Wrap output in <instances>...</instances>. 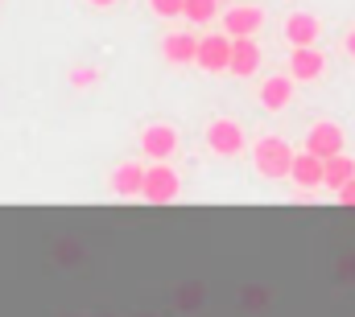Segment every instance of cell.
<instances>
[{
    "mask_svg": "<svg viewBox=\"0 0 355 317\" xmlns=\"http://www.w3.org/2000/svg\"><path fill=\"white\" fill-rule=\"evenodd\" d=\"M178 194H182L178 169H170V161H153V165L145 169V190H141V198L162 206V202H174Z\"/></svg>",
    "mask_w": 355,
    "mask_h": 317,
    "instance_id": "2",
    "label": "cell"
},
{
    "mask_svg": "<svg viewBox=\"0 0 355 317\" xmlns=\"http://www.w3.org/2000/svg\"><path fill=\"white\" fill-rule=\"evenodd\" d=\"M99 66H75L71 71V87H79V91H87V87H99Z\"/></svg>",
    "mask_w": 355,
    "mask_h": 317,
    "instance_id": "17",
    "label": "cell"
},
{
    "mask_svg": "<svg viewBox=\"0 0 355 317\" xmlns=\"http://www.w3.org/2000/svg\"><path fill=\"white\" fill-rule=\"evenodd\" d=\"M149 8H153L157 17H182L186 0H149Z\"/></svg>",
    "mask_w": 355,
    "mask_h": 317,
    "instance_id": "18",
    "label": "cell"
},
{
    "mask_svg": "<svg viewBox=\"0 0 355 317\" xmlns=\"http://www.w3.org/2000/svg\"><path fill=\"white\" fill-rule=\"evenodd\" d=\"M289 103H293V79L289 75H268L261 82V107L265 111H281Z\"/></svg>",
    "mask_w": 355,
    "mask_h": 317,
    "instance_id": "14",
    "label": "cell"
},
{
    "mask_svg": "<svg viewBox=\"0 0 355 317\" xmlns=\"http://www.w3.org/2000/svg\"><path fill=\"white\" fill-rule=\"evenodd\" d=\"M87 4H95V8H112L116 0H87Z\"/></svg>",
    "mask_w": 355,
    "mask_h": 317,
    "instance_id": "21",
    "label": "cell"
},
{
    "mask_svg": "<svg viewBox=\"0 0 355 317\" xmlns=\"http://www.w3.org/2000/svg\"><path fill=\"white\" fill-rule=\"evenodd\" d=\"M182 17H186L190 25H211V21L219 17V0H186Z\"/></svg>",
    "mask_w": 355,
    "mask_h": 317,
    "instance_id": "16",
    "label": "cell"
},
{
    "mask_svg": "<svg viewBox=\"0 0 355 317\" xmlns=\"http://www.w3.org/2000/svg\"><path fill=\"white\" fill-rule=\"evenodd\" d=\"M261 25H265V12H261L257 4H236V8H227V17H223V33H227V37H257Z\"/></svg>",
    "mask_w": 355,
    "mask_h": 317,
    "instance_id": "8",
    "label": "cell"
},
{
    "mask_svg": "<svg viewBox=\"0 0 355 317\" xmlns=\"http://www.w3.org/2000/svg\"><path fill=\"white\" fill-rule=\"evenodd\" d=\"M141 149L149 161H170L178 153V128L174 124H149L141 132Z\"/></svg>",
    "mask_w": 355,
    "mask_h": 317,
    "instance_id": "6",
    "label": "cell"
},
{
    "mask_svg": "<svg viewBox=\"0 0 355 317\" xmlns=\"http://www.w3.org/2000/svg\"><path fill=\"white\" fill-rule=\"evenodd\" d=\"M252 165H257V173L268 177V181L289 177V169H293V149H289L281 136H261L257 149H252Z\"/></svg>",
    "mask_w": 355,
    "mask_h": 317,
    "instance_id": "1",
    "label": "cell"
},
{
    "mask_svg": "<svg viewBox=\"0 0 355 317\" xmlns=\"http://www.w3.org/2000/svg\"><path fill=\"white\" fill-rule=\"evenodd\" d=\"M289 177H293V185L297 190H318L322 185V157H314V153H293V169H289Z\"/></svg>",
    "mask_w": 355,
    "mask_h": 317,
    "instance_id": "13",
    "label": "cell"
},
{
    "mask_svg": "<svg viewBox=\"0 0 355 317\" xmlns=\"http://www.w3.org/2000/svg\"><path fill=\"white\" fill-rule=\"evenodd\" d=\"M343 128L335 124V120H318L310 132H306V153H314V157H339L343 153Z\"/></svg>",
    "mask_w": 355,
    "mask_h": 317,
    "instance_id": "5",
    "label": "cell"
},
{
    "mask_svg": "<svg viewBox=\"0 0 355 317\" xmlns=\"http://www.w3.org/2000/svg\"><path fill=\"white\" fill-rule=\"evenodd\" d=\"M162 58L170 62V66H194V58H198V37L194 33H166L162 37Z\"/></svg>",
    "mask_w": 355,
    "mask_h": 317,
    "instance_id": "11",
    "label": "cell"
},
{
    "mask_svg": "<svg viewBox=\"0 0 355 317\" xmlns=\"http://www.w3.org/2000/svg\"><path fill=\"white\" fill-rule=\"evenodd\" d=\"M107 185H112L116 198H141V190H145V165H141V161H124V165H116Z\"/></svg>",
    "mask_w": 355,
    "mask_h": 317,
    "instance_id": "10",
    "label": "cell"
},
{
    "mask_svg": "<svg viewBox=\"0 0 355 317\" xmlns=\"http://www.w3.org/2000/svg\"><path fill=\"white\" fill-rule=\"evenodd\" d=\"M352 177H355V161L347 157V153H339V157H327V161H322V185H327V190H335V194H339V190H343Z\"/></svg>",
    "mask_w": 355,
    "mask_h": 317,
    "instance_id": "15",
    "label": "cell"
},
{
    "mask_svg": "<svg viewBox=\"0 0 355 317\" xmlns=\"http://www.w3.org/2000/svg\"><path fill=\"white\" fill-rule=\"evenodd\" d=\"M322 71H327L322 50H314V46H293V54H289V79L293 82H314V79H322Z\"/></svg>",
    "mask_w": 355,
    "mask_h": 317,
    "instance_id": "7",
    "label": "cell"
},
{
    "mask_svg": "<svg viewBox=\"0 0 355 317\" xmlns=\"http://www.w3.org/2000/svg\"><path fill=\"white\" fill-rule=\"evenodd\" d=\"M343 46H347V54L355 58V25H352V33H347V42H343Z\"/></svg>",
    "mask_w": 355,
    "mask_h": 317,
    "instance_id": "20",
    "label": "cell"
},
{
    "mask_svg": "<svg viewBox=\"0 0 355 317\" xmlns=\"http://www.w3.org/2000/svg\"><path fill=\"white\" fill-rule=\"evenodd\" d=\"M257 71H261V46L252 37H232V66H227V75L252 79Z\"/></svg>",
    "mask_w": 355,
    "mask_h": 317,
    "instance_id": "9",
    "label": "cell"
},
{
    "mask_svg": "<svg viewBox=\"0 0 355 317\" xmlns=\"http://www.w3.org/2000/svg\"><path fill=\"white\" fill-rule=\"evenodd\" d=\"M339 202H343V206H355V177L343 185V190H339Z\"/></svg>",
    "mask_w": 355,
    "mask_h": 317,
    "instance_id": "19",
    "label": "cell"
},
{
    "mask_svg": "<svg viewBox=\"0 0 355 317\" xmlns=\"http://www.w3.org/2000/svg\"><path fill=\"white\" fill-rule=\"evenodd\" d=\"M194 66L207 71V75H223V71L232 66V37H227V33H207V37H198V58H194Z\"/></svg>",
    "mask_w": 355,
    "mask_h": 317,
    "instance_id": "3",
    "label": "cell"
},
{
    "mask_svg": "<svg viewBox=\"0 0 355 317\" xmlns=\"http://www.w3.org/2000/svg\"><path fill=\"white\" fill-rule=\"evenodd\" d=\"M322 33V21L314 12H289L285 17V42L289 46H314Z\"/></svg>",
    "mask_w": 355,
    "mask_h": 317,
    "instance_id": "12",
    "label": "cell"
},
{
    "mask_svg": "<svg viewBox=\"0 0 355 317\" xmlns=\"http://www.w3.org/2000/svg\"><path fill=\"white\" fill-rule=\"evenodd\" d=\"M207 145H211L215 157H240V153H244V128H240L236 120L219 116V120L207 124Z\"/></svg>",
    "mask_w": 355,
    "mask_h": 317,
    "instance_id": "4",
    "label": "cell"
}]
</instances>
